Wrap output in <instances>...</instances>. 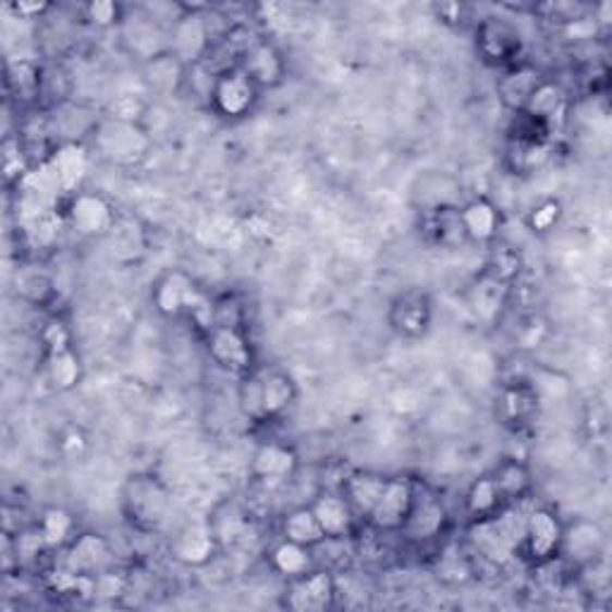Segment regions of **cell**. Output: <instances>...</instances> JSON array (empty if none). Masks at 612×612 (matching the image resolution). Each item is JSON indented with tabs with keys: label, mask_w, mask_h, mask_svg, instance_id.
Returning <instances> with one entry per match:
<instances>
[{
	"label": "cell",
	"mask_w": 612,
	"mask_h": 612,
	"mask_svg": "<svg viewBox=\"0 0 612 612\" xmlns=\"http://www.w3.org/2000/svg\"><path fill=\"white\" fill-rule=\"evenodd\" d=\"M94 144L99 154L110 163L132 166L139 163L151 149V137L139 122H125L115 118H103L94 125Z\"/></svg>",
	"instance_id": "1"
},
{
	"label": "cell",
	"mask_w": 612,
	"mask_h": 612,
	"mask_svg": "<svg viewBox=\"0 0 612 612\" xmlns=\"http://www.w3.org/2000/svg\"><path fill=\"white\" fill-rule=\"evenodd\" d=\"M127 519L142 531H154L163 526L170 512V495L154 476H132L122 491Z\"/></svg>",
	"instance_id": "2"
},
{
	"label": "cell",
	"mask_w": 612,
	"mask_h": 612,
	"mask_svg": "<svg viewBox=\"0 0 612 612\" xmlns=\"http://www.w3.org/2000/svg\"><path fill=\"white\" fill-rule=\"evenodd\" d=\"M211 48L213 39L206 24V8H185V12H180L170 24V53L182 65L194 68L201 63Z\"/></svg>",
	"instance_id": "3"
},
{
	"label": "cell",
	"mask_w": 612,
	"mask_h": 612,
	"mask_svg": "<svg viewBox=\"0 0 612 612\" xmlns=\"http://www.w3.org/2000/svg\"><path fill=\"white\" fill-rule=\"evenodd\" d=\"M208 99L218 115L237 120L252 113L256 99H259V87L240 68H225L213 77Z\"/></svg>",
	"instance_id": "4"
},
{
	"label": "cell",
	"mask_w": 612,
	"mask_h": 612,
	"mask_svg": "<svg viewBox=\"0 0 612 612\" xmlns=\"http://www.w3.org/2000/svg\"><path fill=\"white\" fill-rule=\"evenodd\" d=\"M476 48L488 65L512 68L522 53V36L507 20L488 17L476 29Z\"/></svg>",
	"instance_id": "5"
},
{
	"label": "cell",
	"mask_w": 612,
	"mask_h": 612,
	"mask_svg": "<svg viewBox=\"0 0 612 612\" xmlns=\"http://www.w3.org/2000/svg\"><path fill=\"white\" fill-rule=\"evenodd\" d=\"M416 498V486L409 479H388L381 498L369 514V522L376 531L395 534L402 531V526L407 524L409 512Z\"/></svg>",
	"instance_id": "6"
},
{
	"label": "cell",
	"mask_w": 612,
	"mask_h": 612,
	"mask_svg": "<svg viewBox=\"0 0 612 612\" xmlns=\"http://www.w3.org/2000/svg\"><path fill=\"white\" fill-rule=\"evenodd\" d=\"M208 354L211 359L230 374L247 376L254 364V352L247 335L242 333V328L232 326H213L208 330Z\"/></svg>",
	"instance_id": "7"
},
{
	"label": "cell",
	"mask_w": 612,
	"mask_h": 612,
	"mask_svg": "<svg viewBox=\"0 0 612 612\" xmlns=\"http://www.w3.org/2000/svg\"><path fill=\"white\" fill-rule=\"evenodd\" d=\"M68 223L79 237H101L115 225V211L91 192H75L68 204Z\"/></svg>",
	"instance_id": "8"
},
{
	"label": "cell",
	"mask_w": 612,
	"mask_h": 612,
	"mask_svg": "<svg viewBox=\"0 0 612 612\" xmlns=\"http://www.w3.org/2000/svg\"><path fill=\"white\" fill-rule=\"evenodd\" d=\"M338 596L335 579L328 572L311 570L304 577L290 579L285 591V605L297 612H321L333 608Z\"/></svg>",
	"instance_id": "9"
},
{
	"label": "cell",
	"mask_w": 612,
	"mask_h": 612,
	"mask_svg": "<svg viewBox=\"0 0 612 612\" xmlns=\"http://www.w3.org/2000/svg\"><path fill=\"white\" fill-rule=\"evenodd\" d=\"M562 529L555 512L546 507H536L526 517V534H524V548L536 565L550 562L555 555H560V543H562Z\"/></svg>",
	"instance_id": "10"
},
{
	"label": "cell",
	"mask_w": 612,
	"mask_h": 612,
	"mask_svg": "<svg viewBox=\"0 0 612 612\" xmlns=\"http://www.w3.org/2000/svg\"><path fill=\"white\" fill-rule=\"evenodd\" d=\"M122 41L146 63V60L170 51V29H163L158 20L146 12H134L132 17L125 15L122 20Z\"/></svg>",
	"instance_id": "11"
},
{
	"label": "cell",
	"mask_w": 612,
	"mask_h": 612,
	"mask_svg": "<svg viewBox=\"0 0 612 612\" xmlns=\"http://www.w3.org/2000/svg\"><path fill=\"white\" fill-rule=\"evenodd\" d=\"M204 295L185 271H168L154 287V306L163 316H185L201 304Z\"/></svg>",
	"instance_id": "12"
},
{
	"label": "cell",
	"mask_w": 612,
	"mask_h": 612,
	"mask_svg": "<svg viewBox=\"0 0 612 612\" xmlns=\"http://www.w3.org/2000/svg\"><path fill=\"white\" fill-rule=\"evenodd\" d=\"M433 318V302L421 290H407L390 304V326L402 338L416 340L426 335Z\"/></svg>",
	"instance_id": "13"
},
{
	"label": "cell",
	"mask_w": 612,
	"mask_h": 612,
	"mask_svg": "<svg viewBox=\"0 0 612 612\" xmlns=\"http://www.w3.org/2000/svg\"><path fill=\"white\" fill-rule=\"evenodd\" d=\"M605 550V531L591 519H577L562 529L560 555H565L572 565L591 567Z\"/></svg>",
	"instance_id": "14"
},
{
	"label": "cell",
	"mask_w": 612,
	"mask_h": 612,
	"mask_svg": "<svg viewBox=\"0 0 612 612\" xmlns=\"http://www.w3.org/2000/svg\"><path fill=\"white\" fill-rule=\"evenodd\" d=\"M237 68L259 87V91L278 87L287 75V63L283 53H280L273 44L261 39L240 56Z\"/></svg>",
	"instance_id": "15"
},
{
	"label": "cell",
	"mask_w": 612,
	"mask_h": 612,
	"mask_svg": "<svg viewBox=\"0 0 612 612\" xmlns=\"http://www.w3.org/2000/svg\"><path fill=\"white\" fill-rule=\"evenodd\" d=\"M110 562V546L96 534L75 536V541L68 546L65 570L79 577H99L106 572Z\"/></svg>",
	"instance_id": "16"
},
{
	"label": "cell",
	"mask_w": 612,
	"mask_h": 612,
	"mask_svg": "<svg viewBox=\"0 0 612 612\" xmlns=\"http://www.w3.org/2000/svg\"><path fill=\"white\" fill-rule=\"evenodd\" d=\"M218 538L211 524H187L185 529H180L173 541V553L180 562L192 567H201L206 562H211L218 550Z\"/></svg>",
	"instance_id": "17"
},
{
	"label": "cell",
	"mask_w": 612,
	"mask_h": 612,
	"mask_svg": "<svg viewBox=\"0 0 612 612\" xmlns=\"http://www.w3.org/2000/svg\"><path fill=\"white\" fill-rule=\"evenodd\" d=\"M297 464V455L287 445L264 443L252 457V474L264 484H283L295 476Z\"/></svg>",
	"instance_id": "18"
},
{
	"label": "cell",
	"mask_w": 612,
	"mask_h": 612,
	"mask_svg": "<svg viewBox=\"0 0 612 612\" xmlns=\"http://www.w3.org/2000/svg\"><path fill=\"white\" fill-rule=\"evenodd\" d=\"M311 512L321 524L326 538H333V541L347 538L354 529V519H357L342 493H321L311 503Z\"/></svg>",
	"instance_id": "19"
},
{
	"label": "cell",
	"mask_w": 612,
	"mask_h": 612,
	"mask_svg": "<svg viewBox=\"0 0 612 612\" xmlns=\"http://www.w3.org/2000/svg\"><path fill=\"white\" fill-rule=\"evenodd\" d=\"M538 412V390L531 383H510L495 400V414L507 426L529 424Z\"/></svg>",
	"instance_id": "20"
},
{
	"label": "cell",
	"mask_w": 612,
	"mask_h": 612,
	"mask_svg": "<svg viewBox=\"0 0 612 612\" xmlns=\"http://www.w3.org/2000/svg\"><path fill=\"white\" fill-rule=\"evenodd\" d=\"M426 228L440 249H460L462 244L469 242L467 230H464L462 223V206L455 204L433 206L428 211Z\"/></svg>",
	"instance_id": "21"
},
{
	"label": "cell",
	"mask_w": 612,
	"mask_h": 612,
	"mask_svg": "<svg viewBox=\"0 0 612 612\" xmlns=\"http://www.w3.org/2000/svg\"><path fill=\"white\" fill-rule=\"evenodd\" d=\"M541 82H543L541 72H538L534 65L529 63L512 65L498 82V96L510 110H514V113H522L524 106L529 103L531 94Z\"/></svg>",
	"instance_id": "22"
},
{
	"label": "cell",
	"mask_w": 612,
	"mask_h": 612,
	"mask_svg": "<svg viewBox=\"0 0 612 612\" xmlns=\"http://www.w3.org/2000/svg\"><path fill=\"white\" fill-rule=\"evenodd\" d=\"M443 524H445L443 503L433 495L421 498L416 493L409 519L405 526H402V534L412 538V541H428V538H433L443 531Z\"/></svg>",
	"instance_id": "23"
},
{
	"label": "cell",
	"mask_w": 612,
	"mask_h": 612,
	"mask_svg": "<svg viewBox=\"0 0 612 612\" xmlns=\"http://www.w3.org/2000/svg\"><path fill=\"white\" fill-rule=\"evenodd\" d=\"M462 223L464 230H467L469 242L486 244L498 237L503 218H500L498 206L491 199L476 197L469 204L462 206Z\"/></svg>",
	"instance_id": "24"
},
{
	"label": "cell",
	"mask_w": 612,
	"mask_h": 612,
	"mask_svg": "<svg viewBox=\"0 0 612 612\" xmlns=\"http://www.w3.org/2000/svg\"><path fill=\"white\" fill-rule=\"evenodd\" d=\"M385 484L388 479L381 474L357 472L347 476L345 484H342V495L347 498V503L357 517L369 519V514L374 512L378 498H381Z\"/></svg>",
	"instance_id": "25"
},
{
	"label": "cell",
	"mask_w": 612,
	"mask_h": 612,
	"mask_svg": "<svg viewBox=\"0 0 612 612\" xmlns=\"http://www.w3.org/2000/svg\"><path fill=\"white\" fill-rule=\"evenodd\" d=\"M261 385H264V412L266 421L276 419V416L285 414L297 400V383L292 381L287 371L280 369H266L261 371Z\"/></svg>",
	"instance_id": "26"
},
{
	"label": "cell",
	"mask_w": 612,
	"mask_h": 612,
	"mask_svg": "<svg viewBox=\"0 0 612 612\" xmlns=\"http://www.w3.org/2000/svg\"><path fill=\"white\" fill-rule=\"evenodd\" d=\"M48 163H51L53 173L60 180V187H63V192L75 189L79 182L84 180V175H87V168H89L87 154H84L82 146L75 144V142L60 144L58 149L51 154V158H48ZM72 194H75V192H72Z\"/></svg>",
	"instance_id": "27"
},
{
	"label": "cell",
	"mask_w": 612,
	"mask_h": 612,
	"mask_svg": "<svg viewBox=\"0 0 612 612\" xmlns=\"http://www.w3.org/2000/svg\"><path fill=\"white\" fill-rule=\"evenodd\" d=\"M187 65H182L173 53H161L144 63V82L156 94H173L182 87L187 75Z\"/></svg>",
	"instance_id": "28"
},
{
	"label": "cell",
	"mask_w": 612,
	"mask_h": 612,
	"mask_svg": "<svg viewBox=\"0 0 612 612\" xmlns=\"http://www.w3.org/2000/svg\"><path fill=\"white\" fill-rule=\"evenodd\" d=\"M280 531H283L285 541L292 543H299L304 548H316L321 546L323 541H328L321 524H318L316 514L311 512V507H297L285 514L283 526H280Z\"/></svg>",
	"instance_id": "29"
},
{
	"label": "cell",
	"mask_w": 612,
	"mask_h": 612,
	"mask_svg": "<svg viewBox=\"0 0 612 612\" xmlns=\"http://www.w3.org/2000/svg\"><path fill=\"white\" fill-rule=\"evenodd\" d=\"M464 505H467V512L476 522V519L495 517V514L505 507V500H503V495H500L493 476H481V479H476L469 486L467 498H464Z\"/></svg>",
	"instance_id": "30"
},
{
	"label": "cell",
	"mask_w": 612,
	"mask_h": 612,
	"mask_svg": "<svg viewBox=\"0 0 612 612\" xmlns=\"http://www.w3.org/2000/svg\"><path fill=\"white\" fill-rule=\"evenodd\" d=\"M271 565L278 574H283L287 582L304 577V574H309L314 570L311 548H304L299 543H292L283 538V541L273 548Z\"/></svg>",
	"instance_id": "31"
},
{
	"label": "cell",
	"mask_w": 612,
	"mask_h": 612,
	"mask_svg": "<svg viewBox=\"0 0 612 612\" xmlns=\"http://www.w3.org/2000/svg\"><path fill=\"white\" fill-rule=\"evenodd\" d=\"M565 103H567V99H565V91H562V87H558L555 82L543 79L531 94V99L524 106L522 113L531 115L538 122H543V125H550V122L555 120V115H560L562 110H565Z\"/></svg>",
	"instance_id": "32"
},
{
	"label": "cell",
	"mask_w": 612,
	"mask_h": 612,
	"mask_svg": "<svg viewBox=\"0 0 612 612\" xmlns=\"http://www.w3.org/2000/svg\"><path fill=\"white\" fill-rule=\"evenodd\" d=\"M46 378L60 393H68V390L75 388L82 381V364L77 354L70 347L48 354Z\"/></svg>",
	"instance_id": "33"
},
{
	"label": "cell",
	"mask_w": 612,
	"mask_h": 612,
	"mask_svg": "<svg viewBox=\"0 0 612 612\" xmlns=\"http://www.w3.org/2000/svg\"><path fill=\"white\" fill-rule=\"evenodd\" d=\"M491 476L505 503H517V500H524V495L531 491V474L517 460H505L503 464H498V469Z\"/></svg>",
	"instance_id": "34"
},
{
	"label": "cell",
	"mask_w": 612,
	"mask_h": 612,
	"mask_svg": "<svg viewBox=\"0 0 612 612\" xmlns=\"http://www.w3.org/2000/svg\"><path fill=\"white\" fill-rule=\"evenodd\" d=\"M36 526H39L48 550L65 548L75 541V536H72L75 534V519H72L70 514L60 507H48Z\"/></svg>",
	"instance_id": "35"
},
{
	"label": "cell",
	"mask_w": 612,
	"mask_h": 612,
	"mask_svg": "<svg viewBox=\"0 0 612 612\" xmlns=\"http://www.w3.org/2000/svg\"><path fill=\"white\" fill-rule=\"evenodd\" d=\"M240 407L249 416L252 421H266L264 412V385H261V371H249L242 376L240 383Z\"/></svg>",
	"instance_id": "36"
},
{
	"label": "cell",
	"mask_w": 612,
	"mask_h": 612,
	"mask_svg": "<svg viewBox=\"0 0 612 612\" xmlns=\"http://www.w3.org/2000/svg\"><path fill=\"white\" fill-rule=\"evenodd\" d=\"M8 84H10V87L15 84L17 94L22 96V99H32V96L41 91V84H44L41 70L36 68L34 63H29V60H20V63L10 65Z\"/></svg>",
	"instance_id": "37"
},
{
	"label": "cell",
	"mask_w": 612,
	"mask_h": 612,
	"mask_svg": "<svg viewBox=\"0 0 612 612\" xmlns=\"http://www.w3.org/2000/svg\"><path fill=\"white\" fill-rule=\"evenodd\" d=\"M519 273V256L510 247H500L493 252L491 261L486 266V276L498 280V283L510 285Z\"/></svg>",
	"instance_id": "38"
},
{
	"label": "cell",
	"mask_w": 612,
	"mask_h": 612,
	"mask_svg": "<svg viewBox=\"0 0 612 612\" xmlns=\"http://www.w3.org/2000/svg\"><path fill=\"white\" fill-rule=\"evenodd\" d=\"M17 290L24 299L29 302H44L51 297L53 292V283L39 268H27L17 276Z\"/></svg>",
	"instance_id": "39"
},
{
	"label": "cell",
	"mask_w": 612,
	"mask_h": 612,
	"mask_svg": "<svg viewBox=\"0 0 612 612\" xmlns=\"http://www.w3.org/2000/svg\"><path fill=\"white\" fill-rule=\"evenodd\" d=\"M84 15H87V20L96 24V27L108 29V27H115V24H122V20H125V10L113 3V0H96V3H89L84 8Z\"/></svg>",
	"instance_id": "40"
},
{
	"label": "cell",
	"mask_w": 612,
	"mask_h": 612,
	"mask_svg": "<svg viewBox=\"0 0 612 612\" xmlns=\"http://www.w3.org/2000/svg\"><path fill=\"white\" fill-rule=\"evenodd\" d=\"M560 216H562L560 201L546 199V201L538 204L534 211L529 213V218H526V225H529L531 232H550V230L558 225Z\"/></svg>",
	"instance_id": "41"
},
{
	"label": "cell",
	"mask_w": 612,
	"mask_h": 612,
	"mask_svg": "<svg viewBox=\"0 0 612 612\" xmlns=\"http://www.w3.org/2000/svg\"><path fill=\"white\" fill-rule=\"evenodd\" d=\"M15 10L20 12L22 17H32V12H44V10H48V5H24V3H17L15 5Z\"/></svg>",
	"instance_id": "42"
}]
</instances>
